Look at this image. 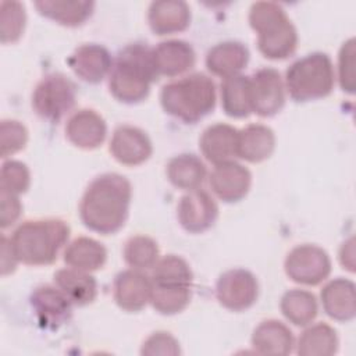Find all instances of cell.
<instances>
[{
    "label": "cell",
    "mask_w": 356,
    "mask_h": 356,
    "mask_svg": "<svg viewBox=\"0 0 356 356\" xmlns=\"http://www.w3.org/2000/svg\"><path fill=\"white\" fill-rule=\"evenodd\" d=\"M132 188L129 181L115 172L96 177L83 192L79 217L86 228L102 235L121 229L128 218Z\"/></svg>",
    "instance_id": "obj_1"
},
{
    "label": "cell",
    "mask_w": 356,
    "mask_h": 356,
    "mask_svg": "<svg viewBox=\"0 0 356 356\" xmlns=\"http://www.w3.org/2000/svg\"><path fill=\"white\" fill-rule=\"evenodd\" d=\"M157 76L153 49L145 43L128 44L113 63L108 75L110 93L122 103H139L149 96Z\"/></svg>",
    "instance_id": "obj_2"
},
{
    "label": "cell",
    "mask_w": 356,
    "mask_h": 356,
    "mask_svg": "<svg viewBox=\"0 0 356 356\" xmlns=\"http://www.w3.org/2000/svg\"><path fill=\"white\" fill-rule=\"evenodd\" d=\"M70 238V227L60 218L28 220L13 232L10 242L18 259L28 266H46L57 260Z\"/></svg>",
    "instance_id": "obj_3"
},
{
    "label": "cell",
    "mask_w": 356,
    "mask_h": 356,
    "mask_svg": "<svg viewBox=\"0 0 356 356\" xmlns=\"http://www.w3.org/2000/svg\"><path fill=\"white\" fill-rule=\"evenodd\" d=\"M216 85L211 78L196 72L165 83L160 92L163 110L186 124H195L216 107Z\"/></svg>",
    "instance_id": "obj_4"
},
{
    "label": "cell",
    "mask_w": 356,
    "mask_h": 356,
    "mask_svg": "<svg viewBox=\"0 0 356 356\" xmlns=\"http://www.w3.org/2000/svg\"><path fill=\"white\" fill-rule=\"evenodd\" d=\"M249 24L257 33V47L264 57L284 60L296 50L298 32L281 4L253 3L249 10Z\"/></svg>",
    "instance_id": "obj_5"
},
{
    "label": "cell",
    "mask_w": 356,
    "mask_h": 356,
    "mask_svg": "<svg viewBox=\"0 0 356 356\" xmlns=\"http://www.w3.org/2000/svg\"><path fill=\"white\" fill-rule=\"evenodd\" d=\"M335 83L334 65L328 54L314 51L293 61L285 74V88L295 102L325 97Z\"/></svg>",
    "instance_id": "obj_6"
},
{
    "label": "cell",
    "mask_w": 356,
    "mask_h": 356,
    "mask_svg": "<svg viewBox=\"0 0 356 356\" xmlns=\"http://www.w3.org/2000/svg\"><path fill=\"white\" fill-rule=\"evenodd\" d=\"M76 89L65 75L53 72L39 81L32 93V107L47 121L57 122L75 106Z\"/></svg>",
    "instance_id": "obj_7"
},
{
    "label": "cell",
    "mask_w": 356,
    "mask_h": 356,
    "mask_svg": "<svg viewBox=\"0 0 356 356\" xmlns=\"http://www.w3.org/2000/svg\"><path fill=\"white\" fill-rule=\"evenodd\" d=\"M284 270L293 282L313 286L327 280L331 273V260L323 248L303 243L286 254Z\"/></svg>",
    "instance_id": "obj_8"
},
{
    "label": "cell",
    "mask_w": 356,
    "mask_h": 356,
    "mask_svg": "<svg viewBox=\"0 0 356 356\" xmlns=\"http://www.w3.org/2000/svg\"><path fill=\"white\" fill-rule=\"evenodd\" d=\"M216 296L221 306L232 312H242L253 306L259 296L256 277L245 268H232L220 275Z\"/></svg>",
    "instance_id": "obj_9"
},
{
    "label": "cell",
    "mask_w": 356,
    "mask_h": 356,
    "mask_svg": "<svg viewBox=\"0 0 356 356\" xmlns=\"http://www.w3.org/2000/svg\"><path fill=\"white\" fill-rule=\"evenodd\" d=\"M252 111L260 117H271L280 113L285 104V83L280 72L264 67L249 76Z\"/></svg>",
    "instance_id": "obj_10"
},
{
    "label": "cell",
    "mask_w": 356,
    "mask_h": 356,
    "mask_svg": "<svg viewBox=\"0 0 356 356\" xmlns=\"http://www.w3.org/2000/svg\"><path fill=\"white\" fill-rule=\"evenodd\" d=\"M177 217L185 231L199 234L209 229L216 222L218 206L209 192L197 188L188 191V193L179 199Z\"/></svg>",
    "instance_id": "obj_11"
},
{
    "label": "cell",
    "mask_w": 356,
    "mask_h": 356,
    "mask_svg": "<svg viewBox=\"0 0 356 356\" xmlns=\"http://www.w3.org/2000/svg\"><path fill=\"white\" fill-rule=\"evenodd\" d=\"M31 307L40 327L56 330L72 314V302L56 285H40L31 293Z\"/></svg>",
    "instance_id": "obj_12"
},
{
    "label": "cell",
    "mask_w": 356,
    "mask_h": 356,
    "mask_svg": "<svg viewBox=\"0 0 356 356\" xmlns=\"http://www.w3.org/2000/svg\"><path fill=\"white\" fill-rule=\"evenodd\" d=\"M152 140L140 128L120 125L113 132L110 153L118 163L124 165H139L152 156Z\"/></svg>",
    "instance_id": "obj_13"
},
{
    "label": "cell",
    "mask_w": 356,
    "mask_h": 356,
    "mask_svg": "<svg viewBox=\"0 0 356 356\" xmlns=\"http://www.w3.org/2000/svg\"><path fill=\"white\" fill-rule=\"evenodd\" d=\"M252 184L250 171L235 160L216 164L210 174L211 191L225 203H235L243 199Z\"/></svg>",
    "instance_id": "obj_14"
},
{
    "label": "cell",
    "mask_w": 356,
    "mask_h": 356,
    "mask_svg": "<svg viewBox=\"0 0 356 356\" xmlns=\"http://www.w3.org/2000/svg\"><path fill=\"white\" fill-rule=\"evenodd\" d=\"M152 280L142 270H124L115 275L113 296L125 312H139L150 302Z\"/></svg>",
    "instance_id": "obj_15"
},
{
    "label": "cell",
    "mask_w": 356,
    "mask_h": 356,
    "mask_svg": "<svg viewBox=\"0 0 356 356\" xmlns=\"http://www.w3.org/2000/svg\"><path fill=\"white\" fill-rule=\"evenodd\" d=\"M107 134L104 118L92 108L76 110L65 124V136L76 147L93 150L99 147Z\"/></svg>",
    "instance_id": "obj_16"
},
{
    "label": "cell",
    "mask_w": 356,
    "mask_h": 356,
    "mask_svg": "<svg viewBox=\"0 0 356 356\" xmlns=\"http://www.w3.org/2000/svg\"><path fill=\"white\" fill-rule=\"evenodd\" d=\"M67 61L74 74L89 83L103 81L113 67L108 50L96 43H85L76 47Z\"/></svg>",
    "instance_id": "obj_17"
},
{
    "label": "cell",
    "mask_w": 356,
    "mask_h": 356,
    "mask_svg": "<svg viewBox=\"0 0 356 356\" xmlns=\"http://www.w3.org/2000/svg\"><path fill=\"white\" fill-rule=\"evenodd\" d=\"M199 147L210 163L221 164L238 157V129L228 124H213L207 127L200 139Z\"/></svg>",
    "instance_id": "obj_18"
},
{
    "label": "cell",
    "mask_w": 356,
    "mask_h": 356,
    "mask_svg": "<svg viewBox=\"0 0 356 356\" xmlns=\"http://www.w3.org/2000/svg\"><path fill=\"white\" fill-rule=\"evenodd\" d=\"M147 22L156 35L182 32L191 22L189 6L182 0L153 1L147 10Z\"/></svg>",
    "instance_id": "obj_19"
},
{
    "label": "cell",
    "mask_w": 356,
    "mask_h": 356,
    "mask_svg": "<svg viewBox=\"0 0 356 356\" xmlns=\"http://www.w3.org/2000/svg\"><path fill=\"white\" fill-rule=\"evenodd\" d=\"M153 57L159 75L177 76L191 68L196 63L193 47L181 39H170L159 43L153 49Z\"/></svg>",
    "instance_id": "obj_20"
},
{
    "label": "cell",
    "mask_w": 356,
    "mask_h": 356,
    "mask_svg": "<svg viewBox=\"0 0 356 356\" xmlns=\"http://www.w3.org/2000/svg\"><path fill=\"white\" fill-rule=\"evenodd\" d=\"M321 305L327 316L337 321H350L356 316L355 284L346 278L328 281L321 292Z\"/></svg>",
    "instance_id": "obj_21"
},
{
    "label": "cell",
    "mask_w": 356,
    "mask_h": 356,
    "mask_svg": "<svg viewBox=\"0 0 356 356\" xmlns=\"http://www.w3.org/2000/svg\"><path fill=\"white\" fill-rule=\"evenodd\" d=\"M249 61L248 47L236 40H227L213 46L206 54L207 70L218 76L227 78L239 74Z\"/></svg>",
    "instance_id": "obj_22"
},
{
    "label": "cell",
    "mask_w": 356,
    "mask_h": 356,
    "mask_svg": "<svg viewBox=\"0 0 356 356\" xmlns=\"http://www.w3.org/2000/svg\"><path fill=\"white\" fill-rule=\"evenodd\" d=\"M252 346L260 355H289L295 346V338L284 323L271 318L254 328Z\"/></svg>",
    "instance_id": "obj_23"
},
{
    "label": "cell",
    "mask_w": 356,
    "mask_h": 356,
    "mask_svg": "<svg viewBox=\"0 0 356 356\" xmlns=\"http://www.w3.org/2000/svg\"><path fill=\"white\" fill-rule=\"evenodd\" d=\"M275 147L274 131L263 124H249L238 131V157L260 163L271 156Z\"/></svg>",
    "instance_id": "obj_24"
},
{
    "label": "cell",
    "mask_w": 356,
    "mask_h": 356,
    "mask_svg": "<svg viewBox=\"0 0 356 356\" xmlns=\"http://www.w3.org/2000/svg\"><path fill=\"white\" fill-rule=\"evenodd\" d=\"M54 285L60 288L75 306H86L96 299L97 282L88 271L72 267L61 268L54 274Z\"/></svg>",
    "instance_id": "obj_25"
},
{
    "label": "cell",
    "mask_w": 356,
    "mask_h": 356,
    "mask_svg": "<svg viewBox=\"0 0 356 356\" xmlns=\"http://www.w3.org/2000/svg\"><path fill=\"white\" fill-rule=\"evenodd\" d=\"M220 95L221 106L227 115L234 118H245L253 113L249 76L236 74L224 78L220 86Z\"/></svg>",
    "instance_id": "obj_26"
},
{
    "label": "cell",
    "mask_w": 356,
    "mask_h": 356,
    "mask_svg": "<svg viewBox=\"0 0 356 356\" xmlns=\"http://www.w3.org/2000/svg\"><path fill=\"white\" fill-rule=\"evenodd\" d=\"M106 259V248L99 241L89 236H79L74 239L64 250V263L68 267L88 273L102 268Z\"/></svg>",
    "instance_id": "obj_27"
},
{
    "label": "cell",
    "mask_w": 356,
    "mask_h": 356,
    "mask_svg": "<svg viewBox=\"0 0 356 356\" xmlns=\"http://www.w3.org/2000/svg\"><path fill=\"white\" fill-rule=\"evenodd\" d=\"M167 178L178 189H197L206 178L204 163L192 153L174 156L167 164Z\"/></svg>",
    "instance_id": "obj_28"
},
{
    "label": "cell",
    "mask_w": 356,
    "mask_h": 356,
    "mask_svg": "<svg viewBox=\"0 0 356 356\" xmlns=\"http://www.w3.org/2000/svg\"><path fill=\"white\" fill-rule=\"evenodd\" d=\"M36 10L46 18L56 21L64 26L82 25L93 13V1H57V0H42L35 1Z\"/></svg>",
    "instance_id": "obj_29"
},
{
    "label": "cell",
    "mask_w": 356,
    "mask_h": 356,
    "mask_svg": "<svg viewBox=\"0 0 356 356\" xmlns=\"http://www.w3.org/2000/svg\"><path fill=\"white\" fill-rule=\"evenodd\" d=\"M338 345L337 331L325 323H317L300 334L296 353L300 356H331L337 353Z\"/></svg>",
    "instance_id": "obj_30"
},
{
    "label": "cell",
    "mask_w": 356,
    "mask_h": 356,
    "mask_svg": "<svg viewBox=\"0 0 356 356\" xmlns=\"http://www.w3.org/2000/svg\"><path fill=\"white\" fill-rule=\"evenodd\" d=\"M281 313L298 327L309 325L317 316L318 306L316 296L305 289H289L281 298Z\"/></svg>",
    "instance_id": "obj_31"
},
{
    "label": "cell",
    "mask_w": 356,
    "mask_h": 356,
    "mask_svg": "<svg viewBox=\"0 0 356 356\" xmlns=\"http://www.w3.org/2000/svg\"><path fill=\"white\" fill-rule=\"evenodd\" d=\"M150 280L154 285L192 286L193 274L185 259L175 254H167L161 259L159 257L152 267Z\"/></svg>",
    "instance_id": "obj_32"
},
{
    "label": "cell",
    "mask_w": 356,
    "mask_h": 356,
    "mask_svg": "<svg viewBox=\"0 0 356 356\" xmlns=\"http://www.w3.org/2000/svg\"><path fill=\"white\" fill-rule=\"evenodd\" d=\"M192 286L152 284L150 303L160 314L171 316L182 312L191 302Z\"/></svg>",
    "instance_id": "obj_33"
},
{
    "label": "cell",
    "mask_w": 356,
    "mask_h": 356,
    "mask_svg": "<svg viewBox=\"0 0 356 356\" xmlns=\"http://www.w3.org/2000/svg\"><path fill=\"white\" fill-rule=\"evenodd\" d=\"M124 260L135 270L152 268L159 260L157 242L146 235L131 236L124 246Z\"/></svg>",
    "instance_id": "obj_34"
},
{
    "label": "cell",
    "mask_w": 356,
    "mask_h": 356,
    "mask_svg": "<svg viewBox=\"0 0 356 356\" xmlns=\"http://www.w3.org/2000/svg\"><path fill=\"white\" fill-rule=\"evenodd\" d=\"M26 14L19 1L4 0L0 3V39L1 43L17 42L25 28Z\"/></svg>",
    "instance_id": "obj_35"
},
{
    "label": "cell",
    "mask_w": 356,
    "mask_h": 356,
    "mask_svg": "<svg viewBox=\"0 0 356 356\" xmlns=\"http://www.w3.org/2000/svg\"><path fill=\"white\" fill-rule=\"evenodd\" d=\"M31 174L28 167L18 160H7L1 165L0 191L13 195H21L28 191Z\"/></svg>",
    "instance_id": "obj_36"
},
{
    "label": "cell",
    "mask_w": 356,
    "mask_h": 356,
    "mask_svg": "<svg viewBox=\"0 0 356 356\" xmlns=\"http://www.w3.org/2000/svg\"><path fill=\"white\" fill-rule=\"evenodd\" d=\"M28 142V129L17 120H3L0 124L1 157L7 159L22 150Z\"/></svg>",
    "instance_id": "obj_37"
},
{
    "label": "cell",
    "mask_w": 356,
    "mask_h": 356,
    "mask_svg": "<svg viewBox=\"0 0 356 356\" xmlns=\"http://www.w3.org/2000/svg\"><path fill=\"white\" fill-rule=\"evenodd\" d=\"M355 39H348L338 54V81L346 93L355 92Z\"/></svg>",
    "instance_id": "obj_38"
},
{
    "label": "cell",
    "mask_w": 356,
    "mask_h": 356,
    "mask_svg": "<svg viewBox=\"0 0 356 356\" xmlns=\"http://www.w3.org/2000/svg\"><path fill=\"white\" fill-rule=\"evenodd\" d=\"M142 355H179L178 341L165 331L153 332L142 345Z\"/></svg>",
    "instance_id": "obj_39"
},
{
    "label": "cell",
    "mask_w": 356,
    "mask_h": 356,
    "mask_svg": "<svg viewBox=\"0 0 356 356\" xmlns=\"http://www.w3.org/2000/svg\"><path fill=\"white\" fill-rule=\"evenodd\" d=\"M21 210L22 204L18 195L0 191V225L3 229L13 225L18 220Z\"/></svg>",
    "instance_id": "obj_40"
},
{
    "label": "cell",
    "mask_w": 356,
    "mask_h": 356,
    "mask_svg": "<svg viewBox=\"0 0 356 356\" xmlns=\"http://www.w3.org/2000/svg\"><path fill=\"white\" fill-rule=\"evenodd\" d=\"M18 259L13 250L10 239L1 236V274L7 275L15 270Z\"/></svg>",
    "instance_id": "obj_41"
},
{
    "label": "cell",
    "mask_w": 356,
    "mask_h": 356,
    "mask_svg": "<svg viewBox=\"0 0 356 356\" xmlns=\"http://www.w3.org/2000/svg\"><path fill=\"white\" fill-rule=\"evenodd\" d=\"M339 260L343 268L346 267L349 271H353L355 259H353V238H349L346 242L342 243L339 250Z\"/></svg>",
    "instance_id": "obj_42"
}]
</instances>
